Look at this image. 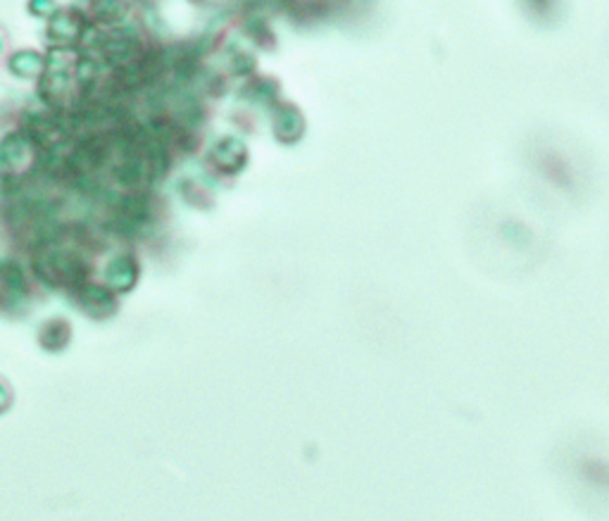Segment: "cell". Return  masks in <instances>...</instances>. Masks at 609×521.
Segmentation results:
<instances>
[{"label": "cell", "instance_id": "6da1fadb", "mask_svg": "<svg viewBox=\"0 0 609 521\" xmlns=\"http://www.w3.org/2000/svg\"><path fill=\"white\" fill-rule=\"evenodd\" d=\"M5 279H8L10 288H17V291H20L22 284H24V276L17 267H8V272H5Z\"/></svg>", "mask_w": 609, "mask_h": 521}]
</instances>
